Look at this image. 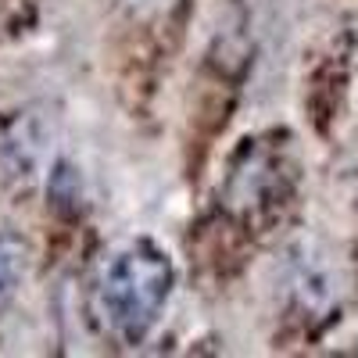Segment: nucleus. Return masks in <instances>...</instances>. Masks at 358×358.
Masks as SVG:
<instances>
[{"label":"nucleus","mask_w":358,"mask_h":358,"mask_svg":"<svg viewBox=\"0 0 358 358\" xmlns=\"http://www.w3.org/2000/svg\"><path fill=\"white\" fill-rule=\"evenodd\" d=\"M172 290V262L151 241H133L115 251L90 290V315L101 334L118 344H140L155 330V322Z\"/></svg>","instance_id":"obj_1"},{"label":"nucleus","mask_w":358,"mask_h":358,"mask_svg":"<svg viewBox=\"0 0 358 358\" xmlns=\"http://www.w3.org/2000/svg\"><path fill=\"white\" fill-rule=\"evenodd\" d=\"M290 187H294V176L283 147L268 140H248V147L233 162V172L226 179V201L241 219L265 222L287 204Z\"/></svg>","instance_id":"obj_2"},{"label":"nucleus","mask_w":358,"mask_h":358,"mask_svg":"<svg viewBox=\"0 0 358 358\" xmlns=\"http://www.w3.org/2000/svg\"><path fill=\"white\" fill-rule=\"evenodd\" d=\"M29 265V244L15 233H0V301L15 294V287L25 276Z\"/></svg>","instance_id":"obj_3"},{"label":"nucleus","mask_w":358,"mask_h":358,"mask_svg":"<svg viewBox=\"0 0 358 358\" xmlns=\"http://www.w3.org/2000/svg\"><path fill=\"white\" fill-rule=\"evenodd\" d=\"M126 4H133L136 11H151V8H155V11H165L172 0H126Z\"/></svg>","instance_id":"obj_4"}]
</instances>
